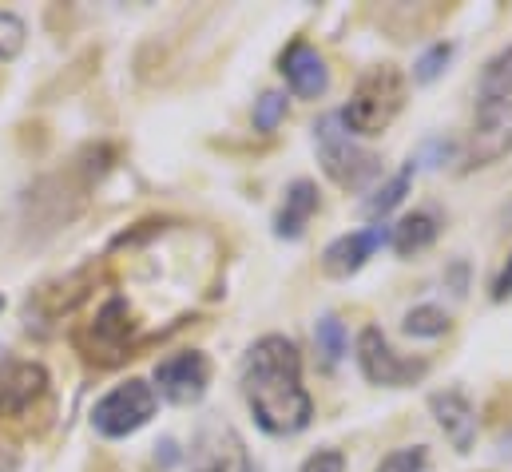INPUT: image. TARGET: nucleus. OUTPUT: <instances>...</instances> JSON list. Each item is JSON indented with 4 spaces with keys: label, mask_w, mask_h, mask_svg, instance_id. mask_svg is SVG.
<instances>
[{
    "label": "nucleus",
    "mask_w": 512,
    "mask_h": 472,
    "mask_svg": "<svg viewBox=\"0 0 512 472\" xmlns=\"http://www.w3.org/2000/svg\"><path fill=\"white\" fill-rule=\"evenodd\" d=\"M409 183H413V159H409V163H405V167H401V171H397V175H393L385 187H378V191L366 199V215H370V219H382V215H389V211H393V207H397V203L409 195Z\"/></svg>",
    "instance_id": "6ab92c4d"
},
{
    "label": "nucleus",
    "mask_w": 512,
    "mask_h": 472,
    "mask_svg": "<svg viewBox=\"0 0 512 472\" xmlns=\"http://www.w3.org/2000/svg\"><path fill=\"white\" fill-rule=\"evenodd\" d=\"M477 96H481V104H501V100H512V48L497 52V56L485 64Z\"/></svg>",
    "instance_id": "a211bd4d"
},
{
    "label": "nucleus",
    "mask_w": 512,
    "mask_h": 472,
    "mask_svg": "<svg viewBox=\"0 0 512 472\" xmlns=\"http://www.w3.org/2000/svg\"><path fill=\"white\" fill-rule=\"evenodd\" d=\"M286 119V96L282 92H262L255 100V131L270 135Z\"/></svg>",
    "instance_id": "4be33fe9"
},
{
    "label": "nucleus",
    "mask_w": 512,
    "mask_h": 472,
    "mask_svg": "<svg viewBox=\"0 0 512 472\" xmlns=\"http://www.w3.org/2000/svg\"><path fill=\"white\" fill-rule=\"evenodd\" d=\"M96 278H100V270H96V266H84V270L60 278V282L40 286V290L24 302V322H28V330L48 334L52 322H60V318L72 314L80 302H88V294L96 290Z\"/></svg>",
    "instance_id": "6e6552de"
},
{
    "label": "nucleus",
    "mask_w": 512,
    "mask_h": 472,
    "mask_svg": "<svg viewBox=\"0 0 512 472\" xmlns=\"http://www.w3.org/2000/svg\"><path fill=\"white\" fill-rule=\"evenodd\" d=\"M441 235V219L433 215V211H413V215H405L397 227H393V250L401 254V258H409V254H421L425 246H433Z\"/></svg>",
    "instance_id": "f3484780"
},
{
    "label": "nucleus",
    "mask_w": 512,
    "mask_h": 472,
    "mask_svg": "<svg viewBox=\"0 0 512 472\" xmlns=\"http://www.w3.org/2000/svg\"><path fill=\"white\" fill-rule=\"evenodd\" d=\"M314 211H318V187H314L310 179H294V183L286 187V199H282L278 215H274V235L286 238V242L302 238V231H306L310 219H314Z\"/></svg>",
    "instance_id": "dca6fc26"
},
{
    "label": "nucleus",
    "mask_w": 512,
    "mask_h": 472,
    "mask_svg": "<svg viewBox=\"0 0 512 472\" xmlns=\"http://www.w3.org/2000/svg\"><path fill=\"white\" fill-rule=\"evenodd\" d=\"M0 472H20V453L0 441Z\"/></svg>",
    "instance_id": "cd10ccee"
},
{
    "label": "nucleus",
    "mask_w": 512,
    "mask_h": 472,
    "mask_svg": "<svg viewBox=\"0 0 512 472\" xmlns=\"http://www.w3.org/2000/svg\"><path fill=\"white\" fill-rule=\"evenodd\" d=\"M207 381H211V361L199 350H179L155 365L151 389H159V397L171 405H195L207 393Z\"/></svg>",
    "instance_id": "9d476101"
},
{
    "label": "nucleus",
    "mask_w": 512,
    "mask_h": 472,
    "mask_svg": "<svg viewBox=\"0 0 512 472\" xmlns=\"http://www.w3.org/2000/svg\"><path fill=\"white\" fill-rule=\"evenodd\" d=\"M191 472H255V469H251V457H247L243 441L227 425H215V429L199 433L195 453H191Z\"/></svg>",
    "instance_id": "ddd939ff"
},
{
    "label": "nucleus",
    "mask_w": 512,
    "mask_h": 472,
    "mask_svg": "<svg viewBox=\"0 0 512 472\" xmlns=\"http://www.w3.org/2000/svg\"><path fill=\"white\" fill-rule=\"evenodd\" d=\"M155 417V389L139 377H128L124 385H116L108 397L96 401L92 409V429L108 441H120V437H131L139 433L147 421Z\"/></svg>",
    "instance_id": "0eeeda50"
},
{
    "label": "nucleus",
    "mask_w": 512,
    "mask_h": 472,
    "mask_svg": "<svg viewBox=\"0 0 512 472\" xmlns=\"http://www.w3.org/2000/svg\"><path fill=\"white\" fill-rule=\"evenodd\" d=\"M314 143H318V159H322V171L346 187V191H362L374 175H378V155L374 151H362L350 131L342 127V116H322L314 123Z\"/></svg>",
    "instance_id": "423d86ee"
},
{
    "label": "nucleus",
    "mask_w": 512,
    "mask_h": 472,
    "mask_svg": "<svg viewBox=\"0 0 512 472\" xmlns=\"http://www.w3.org/2000/svg\"><path fill=\"white\" fill-rule=\"evenodd\" d=\"M108 159H112L108 147H84L68 163V171L44 175L24 195V227L36 231V235H52V231L68 227L84 211L92 183H100V175L108 171Z\"/></svg>",
    "instance_id": "f03ea898"
},
{
    "label": "nucleus",
    "mask_w": 512,
    "mask_h": 472,
    "mask_svg": "<svg viewBox=\"0 0 512 472\" xmlns=\"http://www.w3.org/2000/svg\"><path fill=\"white\" fill-rule=\"evenodd\" d=\"M389 242V231H385L382 223L378 227H366V231H350V235L334 238L326 250H322V270L330 274V278H350V274H358L370 258H374V250Z\"/></svg>",
    "instance_id": "f8f14e48"
},
{
    "label": "nucleus",
    "mask_w": 512,
    "mask_h": 472,
    "mask_svg": "<svg viewBox=\"0 0 512 472\" xmlns=\"http://www.w3.org/2000/svg\"><path fill=\"white\" fill-rule=\"evenodd\" d=\"M449 60H453V44H433V48L413 64V80H417V84H433V80L445 72Z\"/></svg>",
    "instance_id": "b1692460"
},
{
    "label": "nucleus",
    "mask_w": 512,
    "mask_h": 472,
    "mask_svg": "<svg viewBox=\"0 0 512 472\" xmlns=\"http://www.w3.org/2000/svg\"><path fill=\"white\" fill-rule=\"evenodd\" d=\"M302 472H346V457L338 449H318L314 457H306Z\"/></svg>",
    "instance_id": "a878e982"
},
{
    "label": "nucleus",
    "mask_w": 512,
    "mask_h": 472,
    "mask_svg": "<svg viewBox=\"0 0 512 472\" xmlns=\"http://www.w3.org/2000/svg\"><path fill=\"white\" fill-rule=\"evenodd\" d=\"M32 417L52 421V377L40 361H8L0 369V429L36 433Z\"/></svg>",
    "instance_id": "7ed1b4c3"
},
{
    "label": "nucleus",
    "mask_w": 512,
    "mask_h": 472,
    "mask_svg": "<svg viewBox=\"0 0 512 472\" xmlns=\"http://www.w3.org/2000/svg\"><path fill=\"white\" fill-rule=\"evenodd\" d=\"M405 334L409 338H441V334H449V314L437 306H413L405 314Z\"/></svg>",
    "instance_id": "412c9836"
},
{
    "label": "nucleus",
    "mask_w": 512,
    "mask_h": 472,
    "mask_svg": "<svg viewBox=\"0 0 512 472\" xmlns=\"http://www.w3.org/2000/svg\"><path fill=\"white\" fill-rule=\"evenodd\" d=\"M505 227L512 231V207H505Z\"/></svg>",
    "instance_id": "c85d7f7f"
},
{
    "label": "nucleus",
    "mask_w": 512,
    "mask_h": 472,
    "mask_svg": "<svg viewBox=\"0 0 512 472\" xmlns=\"http://www.w3.org/2000/svg\"><path fill=\"white\" fill-rule=\"evenodd\" d=\"M243 397L270 437H294L310 425L314 401L302 385V354L290 338L266 334L251 346L243 361Z\"/></svg>",
    "instance_id": "f257e3e1"
},
{
    "label": "nucleus",
    "mask_w": 512,
    "mask_h": 472,
    "mask_svg": "<svg viewBox=\"0 0 512 472\" xmlns=\"http://www.w3.org/2000/svg\"><path fill=\"white\" fill-rule=\"evenodd\" d=\"M493 298H497V302L512 298V258L505 262V270L497 274V282H493Z\"/></svg>",
    "instance_id": "bb28decb"
},
{
    "label": "nucleus",
    "mask_w": 512,
    "mask_h": 472,
    "mask_svg": "<svg viewBox=\"0 0 512 472\" xmlns=\"http://www.w3.org/2000/svg\"><path fill=\"white\" fill-rule=\"evenodd\" d=\"M24 36H28L24 20H20L16 12H0V60H4V64L20 56V48H24Z\"/></svg>",
    "instance_id": "5701e85b"
},
{
    "label": "nucleus",
    "mask_w": 512,
    "mask_h": 472,
    "mask_svg": "<svg viewBox=\"0 0 512 472\" xmlns=\"http://www.w3.org/2000/svg\"><path fill=\"white\" fill-rule=\"evenodd\" d=\"M314 338H318V354L326 357V365H338V361L346 357V346H350V338H346V326H342L334 314L318 318V326H314Z\"/></svg>",
    "instance_id": "aec40b11"
},
{
    "label": "nucleus",
    "mask_w": 512,
    "mask_h": 472,
    "mask_svg": "<svg viewBox=\"0 0 512 472\" xmlns=\"http://www.w3.org/2000/svg\"><path fill=\"white\" fill-rule=\"evenodd\" d=\"M401 108H405V76L393 64H382L358 80L350 104L338 116H342V127L354 135H382L401 116Z\"/></svg>",
    "instance_id": "20e7f679"
},
{
    "label": "nucleus",
    "mask_w": 512,
    "mask_h": 472,
    "mask_svg": "<svg viewBox=\"0 0 512 472\" xmlns=\"http://www.w3.org/2000/svg\"><path fill=\"white\" fill-rule=\"evenodd\" d=\"M0 310H4V298H0Z\"/></svg>",
    "instance_id": "c756f323"
},
{
    "label": "nucleus",
    "mask_w": 512,
    "mask_h": 472,
    "mask_svg": "<svg viewBox=\"0 0 512 472\" xmlns=\"http://www.w3.org/2000/svg\"><path fill=\"white\" fill-rule=\"evenodd\" d=\"M282 76H286V84L298 100H318L330 88V68L318 56V48H310L306 40H294L282 52Z\"/></svg>",
    "instance_id": "4468645a"
},
{
    "label": "nucleus",
    "mask_w": 512,
    "mask_h": 472,
    "mask_svg": "<svg viewBox=\"0 0 512 472\" xmlns=\"http://www.w3.org/2000/svg\"><path fill=\"white\" fill-rule=\"evenodd\" d=\"M512 151V100L501 104H481L473 135L465 143V171L473 167H489L497 159H505Z\"/></svg>",
    "instance_id": "9b49d317"
},
{
    "label": "nucleus",
    "mask_w": 512,
    "mask_h": 472,
    "mask_svg": "<svg viewBox=\"0 0 512 472\" xmlns=\"http://www.w3.org/2000/svg\"><path fill=\"white\" fill-rule=\"evenodd\" d=\"M358 365L366 373V381L374 385H385V389H405L413 381H421L429 373V361H413V357H401L378 326H366L362 338H358Z\"/></svg>",
    "instance_id": "1a4fd4ad"
},
{
    "label": "nucleus",
    "mask_w": 512,
    "mask_h": 472,
    "mask_svg": "<svg viewBox=\"0 0 512 472\" xmlns=\"http://www.w3.org/2000/svg\"><path fill=\"white\" fill-rule=\"evenodd\" d=\"M72 346L80 350L88 365H100V369H112V365L135 357V314H131L128 298L112 294L96 310V318L72 334Z\"/></svg>",
    "instance_id": "39448f33"
},
{
    "label": "nucleus",
    "mask_w": 512,
    "mask_h": 472,
    "mask_svg": "<svg viewBox=\"0 0 512 472\" xmlns=\"http://www.w3.org/2000/svg\"><path fill=\"white\" fill-rule=\"evenodd\" d=\"M429 465V457H425V449L417 445V449H397V453H389L378 472H425Z\"/></svg>",
    "instance_id": "393cba45"
},
{
    "label": "nucleus",
    "mask_w": 512,
    "mask_h": 472,
    "mask_svg": "<svg viewBox=\"0 0 512 472\" xmlns=\"http://www.w3.org/2000/svg\"><path fill=\"white\" fill-rule=\"evenodd\" d=\"M429 409H433L437 425L445 429V437L453 441V449H457V453H469L473 441H477V413H473L469 397L457 393V389L433 393V397H429Z\"/></svg>",
    "instance_id": "2eb2a0df"
}]
</instances>
